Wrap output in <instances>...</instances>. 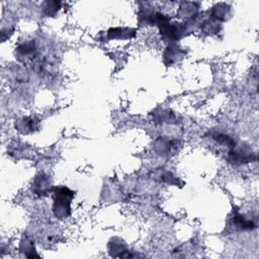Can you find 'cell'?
I'll return each instance as SVG.
<instances>
[{
  "label": "cell",
  "mask_w": 259,
  "mask_h": 259,
  "mask_svg": "<svg viewBox=\"0 0 259 259\" xmlns=\"http://www.w3.org/2000/svg\"><path fill=\"white\" fill-rule=\"evenodd\" d=\"M53 196V213L59 220L67 219L72 213L71 202L75 192L64 185L54 186L52 189Z\"/></svg>",
  "instance_id": "obj_1"
},
{
  "label": "cell",
  "mask_w": 259,
  "mask_h": 259,
  "mask_svg": "<svg viewBox=\"0 0 259 259\" xmlns=\"http://www.w3.org/2000/svg\"><path fill=\"white\" fill-rule=\"evenodd\" d=\"M160 35L164 41L169 44L176 42L187 35L190 31L186 21L184 22H171V18L161 22L158 25Z\"/></svg>",
  "instance_id": "obj_2"
},
{
  "label": "cell",
  "mask_w": 259,
  "mask_h": 259,
  "mask_svg": "<svg viewBox=\"0 0 259 259\" xmlns=\"http://www.w3.org/2000/svg\"><path fill=\"white\" fill-rule=\"evenodd\" d=\"M227 161L235 166H241L256 161V154L247 144H236L230 149Z\"/></svg>",
  "instance_id": "obj_3"
},
{
  "label": "cell",
  "mask_w": 259,
  "mask_h": 259,
  "mask_svg": "<svg viewBox=\"0 0 259 259\" xmlns=\"http://www.w3.org/2000/svg\"><path fill=\"white\" fill-rule=\"evenodd\" d=\"M38 53L37 45L34 39L23 40L15 48V57L22 64H31Z\"/></svg>",
  "instance_id": "obj_4"
},
{
  "label": "cell",
  "mask_w": 259,
  "mask_h": 259,
  "mask_svg": "<svg viewBox=\"0 0 259 259\" xmlns=\"http://www.w3.org/2000/svg\"><path fill=\"white\" fill-rule=\"evenodd\" d=\"M181 147V142L178 140H170L166 137H159L154 142V151L159 156H172L175 155L179 148Z\"/></svg>",
  "instance_id": "obj_5"
},
{
  "label": "cell",
  "mask_w": 259,
  "mask_h": 259,
  "mask_svg": "<svg viewBox=\"0 0 259 259\" xmlns=\"http://www.w3.org/2000/svg\"><path fill=\"white\" fill-rule=\"evenodd\" d=\"M256 223L252 219H248L244 214L235 210L232 212L228 221V228L235 232L252 231L256 229Z\"/></svg>",
  "instance_id": "obj_6"
},
{
  "label": "cell",
  "mask_w": 259,
  "mask_h": 259,
  "mask_svg": "<svg viewBox=\"0 0 259 259\" xmlns=\"http://www.w3.org/2000/svg\"><path fill=\"white\" fill-rule=\"evenodd\" d=\"M185 54L186 52L176 42L169 44L164 51L163 62L166 66H171L175 63L180 62L184 58Z\"/></svg>",
  "instance_id": "obj_7"
},
{
  "label": "cell",
  "mask_w": 259,
  "mask_h": 259,
  "mask_svg": "<svg viewBox=\"0 0 259 259\" xmlns=\"http://www.w3.org/2000/svg\"><path fill=\"white\" fill-rule=\"evenodd\" d=\"M54 186H52V182L50 177L46 174H38L33 178L31 183V190L36 196H46L48 193L52 192Z\"/></svg>",
  "instance_id": "obj_8"
},
{
  "label": "cell",
  "mask_w": 259,
  "mask_h": 259,
  "mask_svg": "<svg viewBox=\"0 0 259 259\" xmlns=\"http://www.w3.org/2000/svg\"><path fill=\"white\" fill-rule=\"evenodd\" d=\"M107 248H108L109 255L111 257H117V258L134 257V255H132L130 250L127 249L125 242L118 237H114L110 239V241L108 242Z\"/></svg>",
  "instance_id": "obj_9"
},
{
  "label": "cell",
  "mask_w": 259,
  "mask_h": 259,
  "mask_svg": "<svg viewBox=\"0 0 259 259\" xmlns=\"http://www.w3.org/2000/svg\"><path fill=\"white\" fill-rule=\"evenodd\" d=\"M15 128L22 135H29L37 131L38 120L32 116H22L15 120Z\"/></svg>",
  "instance_id": "obj_10"
},
{
  "label": "cell",
  "mask_w": 259,
  "mask_h": 259,
  "mask_svg": "<svg viewBox=\"0 0 259 259\" xmlns=\"http://www.w3.org/2000/svg\"><path fill=\"white\" fill-rule=\"evenodd\" d=\"M199 4L197 2H181L177 10V16L179 18L188 21L198 14Z\"/></svg>",
  "instance_id": "obj_11"
},
{
  "label": "cell",
  "mask_w": 259,
  "mask_h": 259,
  "mask_svg": "<svg viewBox=\"0 0 259 259\" xmlns=\"http://www.w3.org/2000/svg\"><path fill=\"white\" fill-rule=\"evenodd\" d=\"M108 39H131L136 37L137 30L132 27H111L106 32Z\"/></svg>",
  "instance_id": "obj_12"
},
{
  "label": "cell",
  "mask_w": 259,
  "mask_h": 259,
  "mask_svg": "<svg viewBox=\"0 0 259 259\" xmlns=\"http://www.w3.org/2000/svg\"><path fill=\"white\" fill-rule=\"evenodd\" d=\"M212 18L218 20L219 22H224L227 21L231 15H232V8L229 4L221 2L217 3L215 5L212 6L209 14Z\"/></svg>",
  "instance_id": "obj_13"
},
{
  "label": "cell",
  "mask_w": 259,
  "mask_h": 259,
  "mask_svg": "<svg viewBox=\"0 0 259 259\" xmlns=\"http://www.w3.org/2000/svg\"><path fill=\"white\" fill-rule=\"evenodd\" d=\"M159 11L151 7H141L138 12V21L140 25H156L157 14Z\"/></svg>",
  "instance_id": "obj_14"
},
{
  "label": "cell",
  "mask_w": 259,
  "mask_h": 259,
  "mask_svg": "<svg viewBox=\"0 0 259 259\" xmlns=\"http://www.w3.org/2000/svg\"><path fill=\"white\" fill-rule=\"evenodd\" d=\"M19 251L27 258H39L40 256L37 254L33 241L27 237L23 236L19 243Z\"/></svg>",
  "instance_id": "obj_15"
},
{
  "label": "cell",
  "mask_w": 259,
  "mask_h": 259,
  "mask_svg": "<svg viewBox=\"0 0 259 259\" xmlns=\"http://www.w3.org/2000/svg\"><path fill=\"white\" fill-rule=\"evenodd\" d=\"M153 119L156 123H173L176 120L175 114L166 108H157L153 112Z\"/></svg>",
  "instance_id": "obj_16"
},
{
  "label": "cell",
  "mask_w": 259,
  "mask_h": 259,
  "mask_svg": "<svg viewBox=\"0 0 259 259\" xmlns=\"http://www.w3.org/2000/svg\"><path fill=\"white\" fill-rule=\"evenodd\" d=\"M61 4L62 3L60 1L55 0L44 1L41 4L42 13L48 17H55L61 8Z\"/></svg>",
  "instance_id": "obj_17"
},
{
  "label": "cell",
  "mask_w": 259,
  "mask_h": 259,
  "mask_svg": "<svg viewBox=\"0 0 259 259\" xmlns=\"http://www.w3.org/2000/svg\"><path fill=\"white\" fill-rule=\"evenodd\" d=\"M209 135H210V138H211L212 140H214V141L218 142L219 144L228 146L230 149L233 148V147L237 144L236 141H235L231 136H229V135H227V134L213 131V132L209 133Z\"/></svg>",
  "instance_id": "obj_18"
},
{
  "label": "cell",
  "mask_w": 259,
  "mask_h": 259,
  "mask_svg": "<svg viewBox=\"0 0 259 259\" xmlns=\"http://www.w3.org/2000/svg\"><path fill=\"white\" fill-rule=\"evenodd\" d=\"M155 177H156V179L159 178L158 180H159L160 182H165V183H167V184L177 185V186L180 185V183H179L180 180H179L176 176H174L172 172L167 171V170H163V169H162V170H159L158 173H157V175H156Z\"/></svg>",
  "instance_id": "obj_19"
}]
</instances>
